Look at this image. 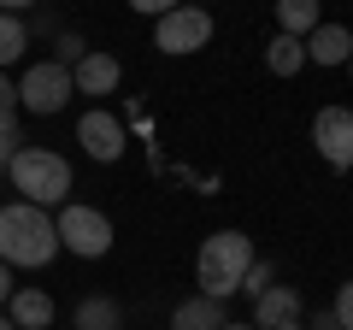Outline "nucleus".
<instances>
[{"instance_id": "obj_1", "label": "nucleus", "mask_w": 353, "mask_h": 330, "mask_svg": "<svg viewBox=\"0 0 353 330\" xmlns=\"http://www.w3.org/2000/svg\"><path fill=\"white\" fill-rule=\"evenodd\" d=\"M53 254H59V230H53L48 206H30V201H6L0 206V260H6V266L41 271Z\"/></svg>"}, {"instance_id": "obj_2", "label": "nucleus", "mask_w": 353, "mask_h": 330, "mask_svg": "<svg viewBox=\"0 0 353 330\" xmlns=\"http://www.w3.org/2000/svg\"><path fill=\"white\" fill-rule=\"evenodd\" d=\"M253 236L248 230H212V236L201 242V254H194V283H201V295H212V301H230V295L241 289V278H248L253 266Z\"/></svg>"}, {"instance_id": "obj_3", "label": "nucleus", "mask_w": 353, "mask_h": 330, "mask_svg": "<svg viewBox=\"0 0 353 330\" xmlns=\"http://www.w3.org/2000/svg\"><path fill=\"white\" fill-rule=\"evenodd\" d=\"M12 189H18V201H30V206H65L71 201V159L65 153H53V148H36V142H24V148L12 153Z\"/></svg>"}, {"instance_id": "obj_4", "label": "nucleus", "mask_w": 353, "mask_h": 330, "mask_svg": "<svg viewBox=\"0 0 353 330\" xmlns=\"http://www.w3.org/2000/svg\"><path fill=\"white\" fill-rule=\"evenodd\" d=\"M53 230H59V248H71L77 260H106L112 254V218L101 206H88V201H65Z\"/></svg>"}, {"instance_id": "obj_5", "label": "nucleus", "mask_w": 353, "mask_h": 330, "mask_svg": "<svg viewBox=\"0 0 353 330\" xmlns=\"http://www.w3.org/2000/svg\"><path fill=\"white\" fill-rule=\"evenodd\" d=\"M71 95H77L71 65H59V59H36V65H24V77H18V106H24V113H36V118L65 113V106H71Z\"/></svg>"}, {"instance_id": "obj_6", "label": "nucleus", "mask_w": 353, "mask_h": 330, "mask_svg": "<svg viewBox=\"0 0 353 330\" xmlns=\"http://www.w3.org/2000/svg\"><path fill=\"white\" fill-rule=\"evenodd\" d=\"M206 41H212V12L206 6H171L165 18H153V48L171 53V59H183V53H201Z\"/></svg>"}, {"instance_id": "obj_7", "label": "nucleus", "mask_w": 353, "mask_h": 330, "mask_svg": "<svg viewBox=\"0 0 353 330\" xmlns=\"http://www.w3.org/2000/svg\"><path fill=\"white\" fill-rule=\"evenodd\" d=\"M312 148L330 171H353V106H318Z\"/></svg>"}, {"instance_id": "obj_8", "label": "nucleus", "mask_w": 353, "mask_h": 330, "mask_svg": "<svg viewBox=\"0 0 353 330\" xmlns=\"http://www.w3.org/2000/svg\"><path fill=\"white\" fill-rule=\"evenodd\" d=\"M71 83H77V95H94V101H106V95L124 83V59H118V53H106V48H88L83 59L71 65Z\"/></svg>"}, {"instance_id": "obj_9", "label": "nucleus", "mask_w": 353, "mask_h": 330, "mask_svg": "<svg viewBox=\"0 0 353 330\" xmlns=\"http://www.w3.org/2000/svg\"><path fill=\"white\" fill-rule=\"evenodd\" d=\"M77 142H83V153H94L101 165H112L118 153H124V142H130V136H124V124H118L106 106H94V113L77 118Z\"/></svg>"}, {"instance_id": "obj_10", "label": "nucleus", "mask_w": 353, "mask_h": 330, "mask_svg": "<svg viewBox=\"0 0 353 330\" xmlns=\"http://www.w3.org/2000/svg\"><path fill=\"white\" fill-rule=\"evenodd\" d=\"M294 318H306V301L294 283H271L265 295H253V330H283Z\"/></svg>"}, {"instance_id": "obj_11", "label": "nucleus", "mask_w": 353, "mask_h": 330, "mask_svg": "<svg viewBox=\"0 0 353 330\" xmlns=\"http://www.w3.org/2000/svg\"><path fill=\"white\" fill-rule=\"evenodd\" d=\"M353 59V30L347 24H318L306 36V65H347Z\"/></svg>"}, {"instance_id": "obj_12", "label": "nucleus", "mask_w": 353, "mask_h": 330, "mask_svg": "<svg viewBox=\"0 0 353 330\" xmlns=\"http://www.w3.org/2000/svg\"><path fill=\"white\" fill-rule=\"evenodd\" d=\"M6 318H12L18 330H53V295L48 289H12V301H6Z\"/></svg>"}, {"instance_id": "obj_13", "label": "nucleus", "mask_w": 353, "mask_h": 330, "mask_svg": "<svg viewBox=\"0 0 353 330\" xmlns=\"http://www.w3.org/2000/svg\"><path fill=\"white\" fill-rule=\"evenodd\" d=\"M230 324V313H224V301H212V295H194V301H183L171 313V330H224Z\"/></svg>"}, {"instance_id": "obj_14", "label": "nucleus", "mask_w": 353, "mask_h": 330, "mask_svg": "<svg viewBox=\"0 0 353 330\" xmlns=\"http://www.w3.org/2000/svg\"><path fill=\"white\" fill-rule=\"evenodd\" d=\"M265 71H271V77H301L306 71V41L277 30V36L265 41Z\"/></svg>"}, {"instance_id": "obj_15", "label": "nucleus", "mask_w": 353, "mask_h": 330, "mask_svg": "<svg viewBox=\"0 0 353 330\" xmlns=\"http://www.w3.org/2000/svg\"><path fill=\"white\" fill-rule=\"evenodd\" d=\"M118 324H124V307H118L112 295H83V301H77L71 330H118Z\"/></svg>"}, {"instance_id": "obj_16", "label": "nucleus", "mask_w": 353, "mask_h": 330, "mask_svg": "<svg viewBox=\"0 0 353 330\" xmlns=\"http://www.w3.org/2000/svg\"><path fill=\"white\" fill-rule=\"evenodd\" d=\"M324 24V6H318V0H277V30L283 36H312V30Z\"/></svg>"}, {"instance_id": "obj_17", "label": "nucleus", "mask_w": 353, "mask_h": 330, "mask_svg": "<svg viewBox=\"0 0 353 330\" xmlns=\"http://www.w3.org/2000/svg\"><path fill=\"white\" fill-rule=\"evenodd\" d=\"M24 48H30V24L18 12H0V71H12L24 59Z\"/></svg>"}, {"instance_id": "obj_18", "label": "nucleus", "mask_w": 353, "mask_h": 330, "mask_svg": "<svg viewBox=\"0 0 353 330\" xmlns=\"http://www.w3.org/2000/svg\"><path fill=\"white\" fill-rule=\"evenodd\" d=\"M18 148H24V136H18V118H12V113H0V171L12 165Z\"/></svg>"}, {"instance_id": "obj_19", "label": "nucleus", "mask_w": 353, "mask_h": 330, "mask_svg": "<svg viewBox=\"0 0 353 330\" xmlns=\"http://www.w3.org/2000/svg\"><path fill=\"white\" fill-rule=\"evenodd\" d=\"M271 283H277V266H271V260H253L248 278H241V289H248V295H265Z\"/></svg>"}, {"instance_id": "obj_20", "label": "nucleus", "mask_w": 353, "mask_h": 330, "mask_svg": "<svg viewBox=\"0 0 353 330\" xmlns=\"http://www.w3.org/2000/svg\"><path fill=\"white\" fill-rule=\"evenodd\" d=\"M330 313H336V324H341V330H353V278H347V283L336 289V301H330Z\"/></svg>"}, {"instance_id": "obj_21", "label": "nucleus", "mask_w": 353, "mask_h": 330, "mask_svg": "<svg viewBox=\"0 0 353 330\" xmlns=\"http://www.w3.org/2000/svg\"><path fill=\"white\" fill-rule=\"evenodd\" d=\"M83 53H88V41L77 36V30H65V36H59V53H53V59H59V65H77Z\"/></svg>"}, {"instance_id": "obj_22", "label": "nucleus", "mask_w": 353, "mask_h": 330, "mask_svg": "<svg viewBox=\"0 0 353 330\" xmlns=\"http://www.w3.org/2000/svg\"><path fill=\"white\" fill-rule=\"evenodd\" d=\"M130 6H136V12H148V18H165L171 6H183V0H130Z\"/></svg>"}, {"instance_id": "obj_23", "label": "nucleus", "mask_w": 353, "mask_h": 330, "mask_svg": "<svg viewBox=\"0 0 353 330\" xmlns=\"http://www.w3.org/2000/svg\"><path fill=\"white\" fill-rule=\"evenodd\" d=\"M12 106H18V83L0 71V113H12Z\"/></svg>"}, {"instance_id": "obj_24", "label": "nucleus", "mask_w": 353, "mask_h": 330, "mask_svg": "<svg viewBox=\"0 0 353 330\" xmlns=\"http://www.w3.org/2000/svg\"><path fill=\"white\" fill-rule=\"evenodd\" d=\"M12 301V266H6V260H0V307Z\"/></svg>"}, {"instance_id": "obj_25", "label": "nucleus", "mask_w": 353, "mask_h": 330, "mask_svg": "<svg viewBox=\"0 0 353 330\" xmlns=\"http://www.w3.org/2000/svg\"><path fill=\"white\" fill-rule=\"evenodd\" d=\"M306 330H341V324H336V313H312V318H306Z\"/></svg>"}, {"instance_id": "obj_26", "label": "nucleus", "mask_w": 353, "mask_h": 330, "mask_svg": "<svg viewBox=\"0 0 353 330\" xmlns=\"http://www.w3.org/2000/svg\"><path fill=\"white\" fill-rule=\"evenodd\" d=\"M24 6H36V0H0V12H24Z\"/></svg>"}, {"instance_id": "obj_27", "label": "nucleus", "mask_w": 353, "mask_h": 330, "mask_svg": "<svg viewBox=\"0 0 353 330\" xmlns=\"http://www.w3.org/2000/svg\"><path fill=\"white\" fill-rule=\"evenodd\" d=\"M0 330H18V324H12V318H6V313H0Z\"/></svg>"}, {"instance_id": "obj_28", "label": "nucleus", "mask_w": 353, "mask_h": 330, "mask_svg": "<svg viewBox=\"0 0 353 330\" xmlns=\"http://www.w3.org/2000/svg\"><path fill=\"white\" fill-rule=\"evenodd\" d=\"M283 330H306V318H294V324H283Z\"/></svg>"}, {"instance_id": "obj_29", "label": "nucleus", "mask_w": 353, "mask_h": 330, "mask_svg": "<svg viewBox=\"0 0 353 330\" xmlns=\"http://www.w3.org/2000/svg\"><path fill=\"white\" fill-rule=\"evenodd\" d=\"M224 330H253V324H224Z\"/></svg>"}, {"instance_id": "obj_30", "label": "nucleus", "mask_w": 353, "mask_h": 330, "mask_svg": "<svg viewBox=\"0 0 353 330\" xmlns=\"http://www.w3.org/2000/svg\"><path fill=\"white\" fill-rule=\"evenodd\" d=\"M347 65H353V59H347Z\"/></svg>"}]
</instances>
